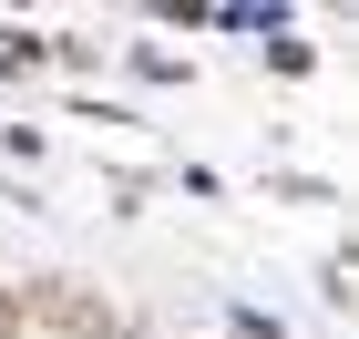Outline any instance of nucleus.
<instances>
[{
  "mask_svg": "<svg viewBox=\"0 0 359 339\" xmlns=\"http://www.w3.org/2000/svg\"><path fill=\"white\" fill-rule=\"evenodd\" d=\"M0 339H123V319H113V298H93V288H21V309H0Z\"/></svg>",
  "mask_w": 359,
  "mask_h": 339,
  "instance_id": "obj_1",
  "label": "nucleus"
}]
</instances>
